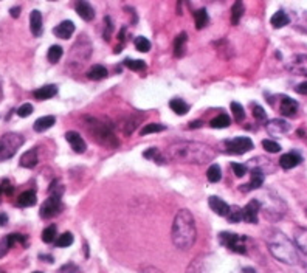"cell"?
<instances>
[{
    "label": "cell",
    "mask_w": 307,
    "mask_h": 273,
    "mask_svg": "<svg viewBox=\"0 0 307 273\" xmlns=\"http://www.w3.org/2000/svg\"><path fill=\"white\" fill-rule=\"evenodd\" d=\"M242 14H243V6H242L240 0H238V2L233 5V8H231V24L233 25H238L240 17H242Z\"/></svg>",
    "instance_id": "obj_33"
},
{
    "label": "cell",
    "mask_w": 307,
    "mask_h": 273,
    "mask_svg": "<svg viewBox=\"0 0 307 273\" xmlns=\"http://www.w3.org/2000/svg\"><path fill=\"white\" fill-rule=\"evenodd\" d=\"M124 66L128 68H131V70H135V71H140L146 67L144 61H140V59H126Z\"/></svg>",
    "instance_id": "obj_40"
},
{
    "label": "cell",
    "mask_w": 307,
    "mask_h": 273,
    "mask_svg": "<svg viewBox=\"0 0 307 273\" xmlns=\"http://www.w3.org/2000/svg\"><path fill=\"white\" fill-rule=\"evenodd\" d=\"M186 40H188V34L186 33H180L175 37V42H174V55H175V58H180V56L183 55Z\"/></svg>",
    "instance_id": "obj_28"
},
{
    "label": "cell",
    "mask_w": 307,
    "mask_h": 273,
    "mask_svg": "<svg viewBox=\"0 0 307 273\" xmlns=\"http://www.w3.org/2000/svg\"><path fill=\"white\" fill-rule=\"evenodd\" d=\"M206 177H208V180L211 183H217L220 178H222V170H220V166L219 165H211L208 168V171H206Z\"/></svg>",
    "instance_id": "obj_32"
},
{
    "label": "cell",
    "mask_w": 307,
    "mask_h": 273,
    "mask_svg": "<svg viewBox=\"0 0 307 273\" xmlns=\"http://www.w3.org/2000/svg\"><path fill=\"white\" fill-rule=\"evenodd\" d=\"M20 166L24 168H34L37 165V151L36 149H30L27 151L25 154H22V157H20Z\"/></svg>",
    "instance_id": "obj_23"
},
{
    "label": "cell",
    "mask_w": 307,
    "mask_h": 273,
    "mask_svg": "<svg viewBox=\"0 0 307 273\" xmlns=\"http://www.w3.org/2000/svg\"><path fill=\"white\" fill-rule=\"evenodd\" d=\"M16 242H20V244H25V236L24 235H8L5 236L2 240H0V258H3L8 250L11 248Z\"/></svg>",
    "instance_id": "obj_12"
},
{
    "label": "cell",
    "mask_w": 307,
    "mask_h": 273,
    "mask_svg": "<svg viewBox=\"0 0 307 273\" xmlns=\"http://www.w3.org/2000/svg\"><path fill=\"white\" fill-rule=\"evenodd\" d=\"M24 136L16 132L5 134L0 138V162H5L8 159L16 155V152L20 149V146L24 144Z\"/></svg>",
    "instance_id": "obj_5"
},
{
    "label": "cell",
    "mask_w": 307,
    "mask_h": 273,
    "mask_svg": "<svg viewBox=\"0 0 307 273\" xmlns=\"http://www.w3.org/2000/svg\"><path fill=\"white\" fill-rule=\"evenodd\" d=\"M56 123V118L51 117V115H47V117H40L34 121V131L36 132H45L50 128H53V124Z\"/></svg>",
    "instance_id": "obj_24"
},
{
    "label": "cell",
    "mask_w": 307,
    "mask_h": 273,
    "mask_svg": "<svg viewBox=\"0 0 307 273\" xmlns=\"http://www.w3.org/2000/svg\"><path fill=\"white\" fill-rule=\"evenodd\" d=\"M219 240L222 245H225L227 248L236 251V253H245V245H243V240H245V238H242L236 233H220L219 235Z\"/></svg>",
    "instance_id": "obj_6"
},
{
    "label": "cell",
    "mask_w": 307,
    "mask_h": 273,
    "mask_svg": "<svg viewBox=\"0 0 307 273\" xmlns=\"http://www.w3.org/2000/svg\"><path fill=\"white\" fill-rule=\"evenodd\" d=\"M279 110L284 117H293V115H296V112H298V102L292 100L290 97H281Z\"/></svg>",
    "instance_id": "obj_15"
},
{
    "label": "cell",
    "mask_w": 307,
    "mask_h": 273,
    "mask_svg": "<svg viewBox=\"0 0 307 273\" xmlns=\"http://www.w3.org/2000/svg\"><path fill=\"white\" fill-rule=\"evenodd\" d=\"M55 238H56V225H50L42 232V240H44L45 244L53 242Z\"/></svg>",
    "instance_id": "obj_39"
},
{
    "label": "cell",
    "mask_w": 307,
    "mask_h": 273,
    "mask_svg": "<svg viewBox=\"0 0 307 273\" xmlns=\"http://www.w3.org/2000/svg\"><path fill=\"white\" fill-rule=\"evenodd\" d=\"M87 120H89L87 129L100 144L105 146V148H116L120 144L113 132L107 128V124H102L95 118H87Z\"/></svg>",
    "instance_id": "obj_4"
},
{
    "label": "cell",
    "mask_w": 307,
    "mask_h": 273,
    "mask_svg": "<svg viewBox=\"0 0 307 273\" xmlns=\"http://www.w3.org/2000/svg\"><path fill=\"white\" fill-rule=\"evenodd\" d=\"M135 48L141 51V53H146V51H149L151 50V42L147 37L144 36H138L135 39Z\"/></svg>",
    "instance_id": "obj_38"
},
{
    "label": "cell",
    "mask_w": 307,
    "mask_h": 273,
    "mask_svg": "<svg viewBox=\"0 0 307 273\" xmlns=\"http://www.w3.org/2000/svg\"><path fill=\"white\" fill-rule=\"evenodd\" d=\"M61 273H78V267L75 264H66L61 267Z\"/></svg>",
    "instance_id": "obj_47"
},
{
    "label": "cell",
    "mask_w": 307,
    "mask_h": 273,
    "mask_svg": "<svg viewBox=\"0 0 307 273\" xmlns=\"http://www.w3.org/2000/svg\"><path fill=\"white\" fill-rule=\"evenodd\" d=\"M267 245L270 253L276 258L278 261L284 262V264L295 266L298 264V251L293 245L292 240L281 233L279 230H272L267 233Z\"/></svg>",
    "instance_id": "obj_3"
},
{
    "label": "cell",
    "mask_w": 307,
    "mask_h": 273,
    "mask_svg": "<svg viewBox=\"0 0 307 273\" xmlns=\"http://www.w3.org/2000/svg\"><path fill=\"white\" fill-rule=\"evenodd\" d=\"M9 13H11V16H13L14 19H17V17L20 16V8H19V6H14V8H11V11H9Z\"/></svg>",
    "instance_id": "obj_49"
},
{
    "label": "cell",
    "mask_w": 307,
    "mask_h": 273,
    "mask_svg": "<svg viewBox=\"0 0 307 273\" xmlns=\"http://www.w3.org/2000/svg\"><path fill=\"white\" fill-rule=\"evenodd\" d=\"M169 107H171L172 112H175L177 115H186L189 110V106L182 100H172L171 102H169Z\"/></svg>",
    "instance_id": "obj_30"
},
{
    "label": "cell",
    "mask_w": 307,
    "mask_h": 273,
    "mask_svg": "<svg viewBox=\"0 0 307 273\" xmlns=\"http://www.w3.org/2000/svg\"><path fill=\"white\" fill-rule=\"evenodd\" d=\"M230 107H231L233 117H235V120H236V121H242L243 118H245V110H243V107L240 106L239 102L233 101V102L230 104Z\"/></svg>",
    "instance_id": "obj_37"
},
{
    "label": "cell",
    "mask_w": 307,
    "mask_h": 273,
    "mask_svg": "<svg viewBox=\"0 0 307 273\" xmlns=\"http://www.w3.org/2000/svg\"><path fill=\"white\" fill-rule=\"evenodd\" d=\"M73 244V235L71 233H64L61 235L56 240V245L58 247H70Z\"/></svg>",
    "instance_id": "obj_42"
},
{
    "label": "cell",
    "mask_w": 307,
    "mask_h": 273,
    "mask_svg": "<svg viewBox=\"0 0 307 273\" xmlns=\"http://www.w3.org/2000/svg\"><path fill=\"white\" fill-rule=\"evenodd\" d=\"M0 100H2V86H0Z\"/></svg>",
    "instance_id": "obj_52"
},
{
    "label": "cell",
    "mask_w": 307,
    "mask_h": 273,
    "mask_svg": "<svg viewBox=\"0 0 307 273\" xmlns=\"http://www.w3.org/2000/svg\"><path fill=\"white\" fill-rule=\"evenodd\" d=\"M267 131L272 135H284L290 131V124L284 120H272L267 123Z\"/></svg>",
    "instance_id": "obj_17"
},
{
    "label": "cell",
    "mask_w": 307,
    "mask_h": 273,
    "mask_svg": "<svg viewBox=\"0 0 307 273\" xmlns=\"http://www.w3.org/2000/svg\"><path fill=\"white\" fill-rule=\"evenodd\" d=\"M287 70L293 75L307 76V55H296L287 62Z\"/></svg>",
    "instance_id": "obj_9"
},
{
    "label": "cell",
    "mask_w": 307,
    "mask_h": 273,
    "mask_svg": "<svg viewBox=\"0 0 307 273\" xmlns=\"http://www.w3.org/2000/svg\"><path fill=\"white\" fill-rule=\"evenodd\" d=\"M33 113V106H31V104H22V106H20L19 109H17V115L20 118H27V117H30V115Z\"/></svg>",
    "instance_id": "obj_43"
},
{
    "label": "cell",
    "mask_w": 307,
    "mask_h": 273,
    "mask_svg": "<svg viewBox=\"0 0 307 273\" xmlns=\"http://www.w3.org/2000/svg\"><path fill=\"white\" fill-rule=\"evenodd\" d=\"M62 53H64V50H62V47H59V45H53V47H50V50H48L47 58H48V61L51 62V64H56V62L62 58Z\"/></svg>",
    "instance_id": "obj_34"
},
{
    "label": "cell",
    "mask_w": 307,
    "mask_h": 273,
    "mask_svg": "<svg viewBox=\"0 0 307 273\" xmlns=\"http://www.w3.org/2000/svg\"><path fill=\"white\" fill-rule=\"evenodd\" d=\"M262 148L266 149L267 152H272V154H276V152L281 151V146L276 141H273V140H264L262 141Z\"/></svg>",
    "instance_id": "obj_41"
},
{
    "label": "cell",
    "mask_w": 307,
    "mask_h": 273,
    "mask_svg": "<svg viewBox=\"0 0 307 273\" xmlns=\"http://www.w3.org/2000/svg\"><path fill=\"white\" fill-rule=\"evenodd\" d=\"M30 30H31V33H33V36L36 37H39L42 34V30H44V25H42V14L37 9L31 11L30 14Z\"/></svg>",
    "instance_id": "obj_18"
},
{
    "label": "cell",
    "mask_w": 307,
    "mask_h": 273,
    "mask_svg": "<svg viewBox=\"0 0 307 273\" xmlns=\"http://www.w3.org/2000/svg\"><path fill=\"white\" fill-rule=\"evenodd\" d=\"M208 204H209V208L213 209L216 214H219V216H227L228 211H230V205L227 202L222 201V199L216 197V196H211Z\"/></svg>",
    "instance_id": "obj_19"
},
{
    "label": "cell",
    "mask_w": 307,
    "mask_h": 273,
    "mask_svg": "<svg viewBox=\"0 0 307 273\" xmlns=\"http://www.w3.org/2000/svg\"><path fill=\"white\" fill-rule=\"evenodd\" d=\"M230 123H231V120H230L228 115L227 113H220L219 117H216L209 124H211V128H213V129H225V128H228V126H230Z\"/></svg>",
    "instance_id": "obj_29"
},
{
    "label": "cell",
    "mask_w": 307,
    "mask_h": 273,
    "mask_svg": "<svg viewBox=\"0 0 307 273\" xmlns=\"http://www.w3.org/2000/svg\"><path fill=\"white\" fill-rule=\"evenodd\" d=\"M166 128L163 124H158V123H149V124H146L144 128L141 129V135H149V134H157V132H163Z\"/></svg>",
    "instance_id": "obj_36"
},
{
    "label": "cell",
    "mask_w": 307,
    "mask_h": 273,
    "mask_svg": "<svg viewBox=\"0 0 307 273\" xmlns=\"http://www.w3.org/2000/svg\"><path fill=\"white\" fill-rule=\"evenodd\" d=\"M225 146L231 154L240 155V154H245L253 149V141L248 138V136H236V138L225 140Z\"/></svg>",
    "instance_id": "obj_7"
},
{
    "label": "cell",
    "mask_w": 307,
    "mask_h": 273,
    "mask_svg": "<svg viewBox=\"0 0 307 273\" xmlns=\"http://www.w3.org/2000/svg\"><path fill=\"white\" fill-rule=\"evenodd\" d=\"M264 178H266V174H264V171L261 170V168H255V170H251V180H250V183L240 185V191L247 193V191L258 190V188L262 186Z\"/></svg>",
    "instance_id": "obj_11"
},
{
    "label": "cell",
    "mask_w": 307,
    "mask_h": 273,
    "mask_svg": "<svg viewBox=\"0 0 307 273\" xmlns=\"http://www.w3.org/2000/svg\"><path fill=\"white\" fill-rule=\"evenodd\" d=\"M34 204H36V193L34 191H25L17 199V206H22V208L33 206Z\"/></svg>",
    "instance_id": "obj_26"
},
{
    "label": "cell",
    "mask_w": 307,
    "mask_h": 273,
    "mask_svg": "<svg viewBox=\"0 0 307 273\" xmlns=\"http://www.w3.org/2000/svg\"><path fill=\"white\" fill-rule=\"evenodd\" d=\"M53 33L61 39H70V36L75 33V24L71 20H64V22H61L58 27L53 28Z\"/></svg>",
    "instance_id": "obj_16"
},
{
    "label": "cell",
    "mask_w": 307,
    "mask_h": 273,
    "mask_svg": "<svg viewBox=\"0 0 307 273\" xmlns=\"http://www.w3.org/2000/svg\"><path fill=\"white\" fill-rule=\"evenodd\" d=\"M168 159L178 163L189 165H204L211 162L216 157L214 149L205 143L199 141H178L171 144L165 154Z\"/></svg>",
    "instance_id": "obj_1"
},
{
    "label": "cell",
    "mask_w": 307,
    "mask_h": 273,
    "mask_svg": "<svg viewBox=\"0 0 307 273\" xmlns=\"http://www.w3.org/2000/svg\"><path fill=\"white\" fill-rule=\"evenodd\" d=\"M172 242L178 250H189L197 238L196 220L189 209H178L172 224Z\"/></svg>",
    "instance_id": "obj_2"
},
{
    "label": "cell",
    "mask_w": 307,
    "mask_h": 273,
    "mask_svg": "<svg viewBox=\"0 0 307 273\" xmlns=\"http://www.w3.org/2000/svg\"><path fill=\"white\" fill-rule=\"evenodd\" d=\"M58 93V87L53 86V84H48V86H44V87H39L37 90L33 92V97L39 101H44V100H50L53 98Z\"/></svg>",
    "instance_id": "obj_21"
},
{
    "label": "cell",
    "mask_w": 307,
    "mask_h": 273,
    "mask_svg": "<svg viewBox=\"0 0 307 273\" xmlns=\"http://www.w3.org/2000/svg\"><path fill=\"white\" fill-rule=\"evenodd\" d=\"M66 138H67V141H68L70 146H71V149L75 151V152H78V154L86 152L87 144H86V141H84V138H82V136H81L78 132H75V131L67 132V134H66Z\"/></svg>",
    "instance_id": "obj_13"
},
{
    "label": "cell",
    "mask_w": 307,
    "mask_h": 273,
    "mask_svg": "<svg viewBox=\"0 0 307 273\" xmlns=\"http://www.w3.org/2000/svg\"><path fill=\"white\" fill-rule=\"evenodd\" d=\"M75 9H76V13L79 14V17L84 19V20H87V22H90V20L95 19V9L92 8V5L87 2V0H76Z\"/></svg>",
    "instance_id": "obj_14"
},
{
    "label": "cell",
    "mask_w": 307,
    "mask_h": 273,
    "mask_svg": "<svg viewBox=\"0 0 307 273\" xmlns=\"http://www.w3.org/2000/svg\"><path fill=\"white\" fill-rule=\"evenodd\" d=\"M194 20H196V28L197 30H202L206 27L208 24V13H206V9H199V11L194 13Z\"/></svg>",
    "instance_id": "obj_31"
},
{
    "label": "cell",
    "mask_w": 307,
    "mask_h": 273,
    "mask_svg": "<svg viewBox=\"0 0 307 273\" xmlns=\"http://www.w3.org/2000/svg\"><path fill=\"white\" fill-rule=\"evenodd\" d=\"M227 217H228V220L231 224H238V222H240L242 220V208H239V206H230V211H228V214H227Z\"/></svg>",
    "instance_id": "obj_35"
},
{
    "label": "cell",
    "mask_w": 307,
    "mask_h": 273,
    "mask_svg": "<svg viewBox=\"0 0 307 273\" xmlns=\"http://www.w3.org/2000/svg\"><path fill=\"white\" fill-rule=\"evenodd\" d=\"M33 273H42V272H33Z\"/></svg>",
    "instance_id": "obj_53"
},
{
    "label": "cell",
    "mask_w": 307,
    "mask_h": 273,
    "mask_svg": "<svg viewBox=\"0 0 307 273\" xmlns=\"http://www.w3.org/2000/svg\"><path fill=\"white\" fill-rule=\"evenodd\" d=\"M200 126H202V123H200V121H193L191 124H189V128H200Z\"/></svg>",
    "instance_id": "obj_51"
},
{
    "label": "cell",
    "mask_w": 307,
    "mask_h": 273,
    "mask_svg": "<svg viewBox=\"0 0 307 273\" xmlns=\"http://www.w3.org/2000/svg\"><path fill=\"white\" fill-rule=\"evenodd\" d=\"M107 75H109L107 68L102 67V66H93V67L89 70V73H87V76H89L90 79H95V81H101V79H104V78H107Z\"/></svg>",
    "instance_id": "obj_27"
},
{
    "label": "cell",
    "mask_w": 307,
    "mask_h": 273,
    "mask_svg": "<svg viewBox=\"0 0 307 273\" xmlns=\"http://www.w3.org/2000/svg\"><path fill=\"white\" fill-rule=\"evenodd\" d=\"M231 170L235 171L236 177H243L247 174V166H243L240 163H231Z\"/></svg>",
    "instance_id": "obj_44"
},
{
    "label": "cell",
    "mask_w": 307,
    "mask_h": 273,
    "mask_svg": "<svg viewBox=\"0 0 307 273\" xmlns=\"http://www.w3.org/2000/svg\"><path fill=\"white\" fill-rule=\"evenodd\" d=\"M293 238H295L296 247H298L303 253L307 256V228H303V227L295 228Z\"/></svg>",
    "instance_id": "obj_22"
},
{
    "label": "cell",
    "mask_w": 307,
    "mask_h": 273,
    "mask_svg": "<svg viewBox=\"0 0 307 273\" xmlns=\"http://www.w3.org/2000/svg\"><path fill=\"white\" fill-rule=\"evenodd\" d=\"M301 157L296 154V152H289V154H284L281 159H279V165L282 170H292V168L298 166L301 163Z\"/></svg>",
    "instance_id": "obj_20"
},
{
    "label": "cell",
    "mask_w": 307,
    "mask_h": 273,
    "mask_svg": "<svg viewBox=\"0 0 307 273\" xmlns=\"http://www.w3.org/2000/svg\"><path fill=\"white\" fill-rule=\"evenodd\" d=\"M296 93H300V95H307V82H301L296 86Z\"/></svg>",
    "instance_id": "obj_48"
},
{
    "label": "cell",
    "mask_w": 307,
    "mask_h": 273,
    "mask_svg": "<svg viewBox=\"0 0 307 273\" xmlns=\"http://www.w3.org/2000/svg\"><path fill=\"white\" fill-rule=\"evenodd\" d=\"M6 222H8L6 214H0V225H6Z\"/></svg>",
    "instance_id": "obj_50"
},
{
    "label": "cell",
    "mask_w": 307,
    "mask_h": 273,
    "mask_svg": "<svg viewBox=\"0 0 307 273\" xmlns=\"http://www.w3.org/2000/svg\"><path fill=\"white\" fill-rule=\"evenodd\" d=\"M0 194H6V196L13 194V186L9 185V182H8V180H5L2 185H0Z\"/></svg>",
    "instance_id": "obj_46"
},
{
    "label": "cell",
    "mask_w": 307,
    "mask_h": 273,
    "mask_svg": "<svg viewBox=\"0 0 307 273\" xmlns=\"http://www.w3.org/2000/svg\"><path fill=\"white\" fill-rule=\"evenodd\" d=\"M51 2H55V0H51Z\"/></svg>",
    "instance_id": "obj_54"
},
{
    "label": "cell",
    "mask_w": 307,
    "mask_h": 273,
    "mask_svg": "<svg viewBox=\"0 0 307 273\" xmlns=\"http://www.w3.org/2000/svg\"><path fill=\"white\" fill-rule=\"evenodd\" d=\"M261 209V202L253 199L245 206L242 208V220H245L248 224H258V214Z\"/></svg>",
    "instance_id": "obj_10"
},
{
    "label": "cell",
    "mask_w": 307,
    "mask_h": 273,
    "mask_svg": "<svg viewBox=\"0 0 307 273\" xmlns=\"http://www.w3.org/2000/svg\"><path fill=\"white\" fill-rule=\"evenodd\" d=\"M62 209V204H61V197L59 196H50L47 201L42 204L40 206V217L44 219H50L53 216H56Z\"/></svg>",
    "instance_id": "obj_8"
},
{
    "label": "cell",
    "mask_w": 307,
    "mask_h": 273,
    "mask_svg": "<svg viewBox=\"0 0 307 273\" xmlns=\"http://www.w3.org/2000/svg\"><path fill=\"white\" fill-rule=\"evenodd\" d=\"M289 22H290V19H289V16L285 14L284 11H276L273 16H272V19H270V24H272V27L273 28H282V27H285V25H289Z\"/></svg>",
    "instance_id": "obj_25"
},
{
    "label": "cell",
    "mask_w": 307,
    "mask_h": 273,
    "mask_svg": "<svg viewBox=\"0 0 307 273\" xmlns=\"http://www.w3.org/2000/svg\"><path fill=\"white\" fill-rule=\"evenodd\" d=\"M253 117H255L256 120H259V121H264L267 118V113L261 106H253Z\"/></svg>",
    "instance_id": "obj_45"
}]
</instances>
